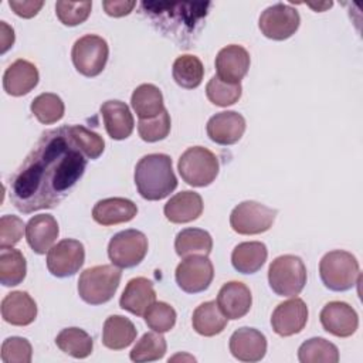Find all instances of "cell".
<instances>
[{"label": "cell", "mask_w": 363, "mask_h": 363, "mask_svg": "<svg viewBox=\"0 0 363 363\" xmlns=\"http://www.w3.org/2000/svg\"><path fill=\"white\" fill-rule=\"evenodd\" d=\"M85 157L68 126L43 133L11 177L10 199L14 207L26 214L55 207L82 177Z\"/></svg>", "instance_id": "cell-1"}, {"label": "cell", "mask_w": 363, "mask_h": 363, "mask_svg": "<svg viewBox=\"0 0 363 363\" xmlns=\"http://www.w3.org/2000/svg\"><path fill=\"white\" fill-rule=\"evenodd\" d=\"M135 184L139 194L149 201L167 197L177 187L170 156L164 153L143 156L135 167Z\"/></svg>", "instance_id": "cell-2"}, {"label": "cell", "mask_w": 363, "mask_h": 363, "mask_svg": "<svg viewBox=\"0 0 363 363\" xmlns=\"http://www.w3.org/2000/svg\"><path fill=\"white\" fill-rule=\"evenodd\" d=\"M319 275L326 288L343 292L360 279V268L354 255L343 250L326 252L319 262Z\"/></svg>", "instance_id": "cell-3"}, {"label": "cell", "mask_w": 363, "mask_h": 363, "mask_svg": "<svg viewBox=\"0 0 363 363\" xmlns=\"http://www.w3.org/2000/svg\"><path fill=\"white\" fill-rule=\"evenodd\" d=\"M122 272L113 265L86 268L78 279V294L89 305H101L115 295Z\"/></svg>", "instance_id": "cell-4"}, {"label": "cell", "mask_w": 363, "mask_h": 363, "mask_svg": "<svg viewBox=\"0 0 363 363\" xmlns=\"http://www.w3.org/2000/svg\"><path fill=\"white\" fill-rule=\"evenodd\" d=\"M268 282L277 295L296 296L306 284V267L296 255H279L268 268Z\"/></svg>", "instance_id": "cell-5"}, {"label": "cell", "mask_w": 363, "mask_h": 363, "mask_svg": "<svg viewBox=\"0 0 363 363\" xmlns=\"http://www.w3.org/2000/svg\"><path fill=\"white\" fill-rule=\"evenodd\" d=\"M177 170L187 184L204 187L211 184L217 177L218 159L211 150L203 146H193L180 156Z\"/></svg>", "instance_id": "cell-6"}, {"label": "cell", "mask_w": 363, "mask_h": 363, "mask_svg": "<svg viewBox=\"0 0 363 363\" xmlns=\"http://www.w3.org/2000/svg\"><path fill=\"white\" fill-rule=\"evenodd\" d=\"M109 55L108 43L95 34H86L78 38L71 51L74 67L84 77H96L106 65Z\"/></svg>", "instance_id": "cell-7"}, {"label": "cell", "mask_w": 363, "mask_h": 363, "mask_svg": "<svg viewBox=\"0 0 363 363\" xmlns=\"http://www.w3.org/2000/svg\"><path fill=\"white\" fill-rule=\"evenodd\" d=\"M275 216L277 210L258 201L247 200L234 207L230 214V225L242 235L261 234L272 227Z\"/></svg>", "instance_id": "cell-8"}, {"label": "cell", "mask_w": 363, "mask_h": 363, "mask_svg": "<svg viewBox=\"0 0 363 363\" xmlns=\"http://www.w3.org/2000/svg\"><path fill=\"white\" fill-rule=\"evenodd\" d=\"M147 252V238L139 230H125L115 234L108 244V255L115 267L132 268L140 264Z\"/></svg>", "instance_id": "cell-9"}, {"label": "cell", "mask_w": 363, "mask_h": 363, "mask_svg": "<svg viewBox=\"0 0 363 363\" xmlns=\"http://www.w3.org/2000/svg\"><path fill=\"white\" fill-rule=\"evenodd\" d=\"M299 13L284 3H277L267 7L258 20L261 33L271 40L282 41L294 35L299 27Z\"/></svg>", "instance_id": "cell-10"}, {"label": "cell", "mask_w": 363, "mask_h": 363, "mask_svg": "<svg viewBox=\"0 0 363 363\" xmlns=\"http://www.w3.org/2000/svg\"><path fill=\"white\" fill-rule=\"evenodd\" d=\"M174 277L182 291L187 294L203 292L210 286L214 278L213 262L207 255L186 257L177 265Z\"/></svg>", "instance_id": "cell-11"}, {"label": "cell", "mask_w": 363, "mask_h": 363, "mask_svg": "<svg viewBox=\"0 0 363 363\" xmlns=\"http://www.w3.org/2000/svg\"><path fill=\"white\" fill-rule=\"evenodd\" d=\"M85 250L82 242L72 238H65L52 245L47 252V268L58 278L72 277L82 267Z\"/></svg>", "instance_id": "cell-12"}, {"label": "cell", "mask_w": 363, "mask_h": 363, "mask_svg": "<svg viewBox=\"0 0 363 363\" xmlns=\"http://www.w3.org/2000/svg\"><path fill=\"white\" fill-rule=\"evenodd\" d=\"M319 319L323 329L337 337L352 336L359 326V316L356 311L342 301L326 303L320 311Z\"/></svg>", "instance_id": "cell-13"}, {"label": "cell", "mask_w": 363, "mask_h": 363, "mask_svg": "<svg viewBox=\"0 0 363 363\" xmlns=\"http://www.w3.org/2000/svg\"><path fill=\"white\" fill-rule=\"evenodd\" d=\"M308 322V306L301 298H292L279 303L271 316V326L279 336L299 333Z\"/></svg>", "instance_id": "cell-14"}, {"label": "cell", "mask_w": 363, "mask_h": 363, "mask_svg": "<svg viewBox=\"0 0 363 363\" xmlns=\"http://www.w3.org/2000/svg\"><path fill=\"white\" fill-rule=\"evenodd\" d=\"M217 77L230 84H240L250 69L248 51L237 44L221 48L216 57Z\"/></svg>", "instance_id": "cell-15"}, {"label": "cell", "mask_w": 363, "mask_h": 363, "mask_svg": "<svg viewBox=\"0 0 363 363\" xmlns=\"http://www.w3.org/2000/svg\"><path fill=\"white\" fill-rule=\"evenodd\" d=\"M208 138L223 146L237 143L245 132V119L235 111H224L211 116L206 126Z\"/></svg>", "instance_id": "cell-16"}, {"label": "cell", "mask_w": 363, "mask_h": 363, "mask_svg": "<svg viewBox=\"0 0 363 363\" xmlns=\"http://www.w3.org/2000/svg\"><path fill=\"white\" fill-rule=\"evenodd\" d=\"M230 352L241 362H259L267 353V337L254 328H240L230 337Z\"/></svg>", "instance_id": "cell-17"}, {"label": "cell", "mask_w": 363, "mask_h": 363, "mask_svg": "<svg viewBox=\"0 0 363 363\" xmlns=\"http://www.w3.org/2000/svg\"><path fill=\"white\" fill-rule=\"evenodd\" d=\"M252 296L250 288L240 281L224 284L217 295V305L227 319H240L251 308Z\"/></svg>", "instance_id": "cell-18"}, {"label": "cell", "mask_w": 363, "mask_h": 363, "mask_svg": "<svg viewBox=\"0 0 363 363\" xmlns=\"http://www.w3.org/2000/svg\"><path fill=\"white\" fill-rule=\"evenodd\" d=\"M155 302L156 292L152 281L145 277H136L126 284L119 299V306L136 316H143Z\"/></svg>", "instance_id": "cell-19"}, {"label": "cell", "mask_w": 363, "mask_h": 363, "mask_svg": "<svg viewBox=\"0 0 363 363\" xmlns=\"http://www.w3.org/2000/svg\"><path fill=\"white\" fill-rule=\"evenodd\" d=\"M60 234L57 220L50 214H38L28 220L26 238L30 248L37 254H45Z\"/></svg>", "instance_id": "cell-20"}, {"label": "cell", "mask_w": 363, "mask_h": 363, "mask_svg": "<svg viewBox=\"0 0 363 363\" xmlns=\"http://www.w3.org/2000/svg\"><path fill=\"white\" fill-rule=\"evenodd\" d=\"M38 84V69L27 60H16L3 75V88L9 95L21 96Z\"/></svg>", "instance_id": "cell-21"}, {"label": "cell", "mask_w": 363, "mask_h": 363, "mask_svg": "<svg viewBox=\"0 0 363 363\" xmlns=\"http://www.w3.org/2000/svg\"><path fill=\"white\" fill-rule=\"evenodd\" d=\"M1 316L10 325L27 326L37 316V303L24 291L10 292L1 301Z\"/></svg>", "instance_id": "cell-22"}, {"label": "cell", "mask_w": 363, "mask_h": 363, "mask_svg": "<svg viewBox=\"0 0 363 363\" xmlns=\"http://www.w3.org/2000/svg\"><path fill=\"white\" fill-rule=\"evenodd\" d=\"M101 113L105 129L112 139L122 140L130 136L135 122L130 109L125 102L118 99L106 101L101 105Z\"/></svg>", "instance_id": "cell-23"}, {"label": "cell", "mask_w": 363, "mask_h": 363, "mask_svg": "<svg viewBox=\"0 0 363 363\" xmlns=\"http://www.w3.org/2000/svg\"><path fill=\"white\" fill-rule=\"evenodd\" d=\"M138 214L136 204L123 197L99 200L92 208V218L101 225H115L130 221Z\"/></svg>", "instance_id": "cell-24"}, {"label": "cell", "mask_w": 363, "mask_h": 363, "mask_svg": "<svg viewBox=\"0 0 363 363\" xmlns=\"http://www.w3.org/2000/svg\"><path fill=\"white\" fill-rule=\"evenodd\" d=\"M163 211L166 218L174 224L190 223L201 216L203 199L196 191L184 190L170 197V200L164 204Z\"/></svg>", "instance_id": "cell-25"}, {"label": "cell", "mask_w": 363, "mask_h": 363, "mask_svg": "<svg viewBox=\"0 0 363 363\" xmlns=\"http://www.w3.org/2000/svg\"><path fill=\"white\" fill-rule=\"evenodd\" d=\"M138 330L132 320L121 315L109 316L102 329V343L112 350H122L136 339Z\"/></svg>", "instance_id": "cell-26"}, {"label": "cell", "mask_w": 363, "mask_h": 363, "mask_svg": "<svg viewBox=\"0 0 363 363\" xmlns=\"http://www.w3.org/2000/svg\"><path fill=\"white\" fill-rule=\"evenodd\" d=\"M268 251L264 242L248 241L238 244L231 254L233 267L241 274H254L265 264Z\"/></svg>", "instance_id": "cell-27"}, {"label": "cell", "mask_w": 363, "mask_h": 363, "mask_svg": "<svg viewBox=\"0 0 363 363\" xmlns=\"http://www.w3.org/2000/svg\"><path fill=\"white\" fill-rule=\"evenodd\" d=\"M193 329L201 336H216L227 326V318L220 311L216 301H208L199 305L191 318Z\"/></svg>", "instance_id": "cell-28"}, {"label": "cell", "mask_w": 363, "mask_h": 363, "mask_svg": "<svg viewBox=\"0 0 363 363\" xmlns=\"http://www.w3.org/2000/svg\"><path fill=\"white\" fill-rule=\"evenodd\" d=\"M174 250L179 257L208 255L213 250L211 235L201 228H184L174 240Z\"/></svg>", "instance_id": "cell-29"}, {"label": "cell", "mask_w": 363, "mask_h": 363, "mask_svg": "<svg viewBox=\"0 0 363 363\" xmlns=\"http://www.w3.org/2000/svg\"><path fill=\"white\" fill-rule=\"evenodd\" d=\"M130 104L139 119L155 118L164 111L163 95L153 84L139 85L132 94Z\"/></svg>", "instance_id": "cell-30"}, {"label": "cell", "mask_w": 363, "mask_h": 363, "mask_svg": "<svg viewBox=\"0 0 363 363\" xmlns=\"http://www.w3.org/2000/svg\"><path fill=\"white\" fill-rule=\"evenodd\" d=\"M172 75L176 84L186 89L197 88L204 77V67L199 57L191 54L180 55L174 60Z\"/></svg>", "instance_id": "cell-31"}, {"label": "cell", "mask_w": 363, "mask_h": 363, "mask_svg": "<svg viewBox=\"0 0 363 363\" xmlns=\"http://www.w3.org/2000/svg\"><path fill=\"white\" fill-rule=\"evenodd\" d=\"M55 345L75 359L88 357L94 349L92 337L79 328L62 329L55 337Z\"/></svg>", "instance_id": "cell-32"}, {"label": "cell", "mask_w": 363, "mask_h": 363, "mask_svg": "<svg viewBox=\"0 0 363 363\" xmlns=\"http://www.w3.org/2000/svg\"><path fill=\"white\" fill-rule=\"evenodd\" d=\"M27 264L21 251L1 248L0 251V282L4 286H16L26 278Z\"/></svg>", "instance_id": "cell-33"}, {"label": "cell", "mask_w": 363, "mask_h": 363, "mask_svg": "<svg viewBox=\"0 0 363 363\" xmlns=\"http://www.w3.org/2000/svg\"><path fill=\"white\" fill-rule=\"evenodd\" d=\"M298 359L301 363H336L339 350L323 337H312L299 346Z\"/></svg>", "instance_id": "cell-34"}, {"label": "cell", "mask_w": 363, "mask_h": 363, "mask_svg": "<svg viewBox=\"0 0 363 363\" xmlns=\"http://www.w3.org/2000/svg\"><path fill=\"white\" fill-rule=\"evenodd\" d=\"M166 349H167L166 339L159 332L153 330V332L145 333L138 340V343L130 350L129 357L136 363L153 362V360L162 359L166 353Z\"/></svg>", "instance_id": "cell-35"}, {"label": "cell", "mask_w": 363, "mask_h": 363, "mask_svg": "<svg viewBox=\"0 0 363 363\" xmlns=\"http://www.w3.org/2000/svg\"><path fill=\"white\" fill-rule=\"evenodd\" d=\"M31 112L44 125H51L58 122L64 116V102L55 94H41L35 96L31 102Z\"/></svg>", "instance_id": "cell-36"}, {"label": "cell", "mask_w": 363, "mask_h": 363, "mask_svg": "<svg viewBox=\"0 0 363 363\" xmlns=\"http://www.w3.org/2000/svg\"><path fill=\"white\" fill-rule=\"evenodd\" d=\"M241 84H230L221 81L214 75L206 85V95L208 101L217 106H230L241 98Z\"/></svg>", "instance_id": "cell-37"}, {"label": "cell", "mask_w": 363, "mask_h": 363, "mask_svg": "<svg viewBox=\"0 0 363 363\" xmlns=\"http://www.w3.org/2000/svg\"><path fill=\"white\" fill-rule=\"evenodd\" d=\"M68 130L75 145L88 159L94 160L102 155L105 149V142L98 133L86 129L82 125H71L68 126Z\"/></svg>", "instance_id": "cell-38"}, {"label": "cell", "mask_w": 363, "mask_h": 363, "mask_svg": "<svg viewBox=\"0 0 363 363\" xmlns=\"http://www.w3.org/2000/svg\"><path fill=\"white\" fill-rule=\"evenodd\" d=\"M146 325L159 333L169 332L176 323V311L166 302H155L145 312Z\"/></svg>", "instance_id": "cell-39"}, {"label": "cell", "mask_w": 363, "mask_h": 363, "mask_svg": "<svg viewBox=\"0 0 363 363\" xmlns=\"http://www.w3.org/2000/svg\"><path fill=\"white\" fill-rule=\"evenodd\" d=\"M138 132H139V136L145 142H149V143L164 139L170 132V115H169V112L164 109L162 113H159L155 118L139 119Z\"/></svg>", "instance_id": "cell-40"}, {"label": "cell", "mask_w": 363, "mask_h": 363, "mask_svg": "<svg viewBox=\"0 0 363 363\" xmlns=\"http://www.w3.org/2000/svg\"><path fill=\"white\" fill-rule=\"evenodd\" d=\"M92 9L91 1H57L55 14L58 20L69 27L84 23Z\"/></svg>", "instance_id": "cell-41"}, {"label": "cell", "mask_w": 363, "mask_h": 363, "mask_svg": "<svg viewBox=\"0 0 363 363\" xmlns=\"http://www.w3.org/2000/svg\"><path fill=\"white\" fill-rule=\"evenodd\" d=\"M33 356L31 343L18 336L7 337L1 345L3 363H30Z\"/></svg>", "instance_id": "cell-42"}, {"label": "cell", "mask_w": 363, "mask_h": 363, "mask_svg": "<svg viewBox=\"0 0 363 363\" xmlns=\"http://www.w3.org/2000/svg\"><path fill=\"white\" fill-rule=\"evenodd\" d=\"M26 230L23 220L17 216H1L0 218V248H10L16 245Z\"/></svg>", "instance_id": "cell-43"}, {"label": "cell", "mask_w": 363, "mask_h": 363, "mask_svg": "<svg viewBox=\"0 0 363 363\" xmlns=\"http://www.w3.org/2000/svg\"><path fill=\"white\" fill-rule=\"evenodd\" d=\"M9 6L17 16H20L23 18H31L41 10V7L44 6V1L43 0H38V1H35V0H27V1L10 0Z\"/></svg>", "instance_id": "cell-44"}, {"label": "cell", "mask_w": 363, "mask_h": 363, "mask_svg": "<svg viewBox=\"0 0 363 363\" xmlns=\"http://www.w3.org/2000/svg\"><path fill=\"white\" fill-rule=\"evenodd\" d=\"M105 11L108 16L111 17H123V16H128L133 7L136 6V1L130 0H113V1H104L102 3Z\"/></svg>", "instance_id": "cell-45"}, {"label": "cell", "mask_w": 363, "mask_h": 363, "mask_svg": "<svg viewBox=\"0 0 363 363\" xmlns=\"http://www.w3.org/2000/svg\"><path fill=\"white\" fill-rule=\"evenodd\" d=\"M0 27H1V37H0V41H1V48H0V52L4 54L10 47H13V43H14V31L10 26L6 24V21H1L0 23Z\"/></svg>", "instance_id": "cell-46"}]
</instances>
